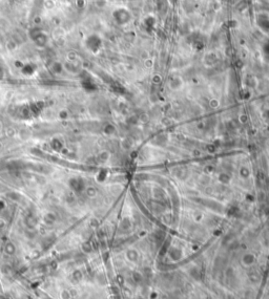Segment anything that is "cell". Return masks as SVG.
<instances>
[{
  "label": "cell",
  "mask_w": 269,
  "mask_h": 299,
  "mask_svg": "<svg viewBox=\"0 0 269 299\" xmlns=\"http://www.w3.org/2000/svg\"><path fill=\"white\" fill-rule=\"evenodd\" d=\"M113 17L115 18V21L117 22L118 24H125L130 21L132 14H130L128 10L120 7V9H117L113 13Z\"/></svg>",
  "instance_id": "cell-1"
},
{
  "label": "cell",
  "mask_w": 269,
  "mask_h": 299,
  "mask_svg": "<svg viewBox=\"0 0 269 299\" xmlns=\"http://www.w3.org/2000/svg\"><path fill=\"white\" fill-rule=\"evenodd\" d=\"M144 23H145L146 27L147 26H154V24L156 23V20L154 19V17H151V16H149V17H146L145 20H144Z\"/></svg>",
  "instance_id": "cell-3"
},
{
  "label": "cell",
  "mask_w": 269,
  "mask_h": 299,
  "mask_svg": "<svg viewBox=\"0 0 269 299\" xmlns=\"http://www.w3.org/2000/svg\"><path fill=\"white\" fill-rule=\"evenodd\" d=\"M257 25H259L261 29L266 30V32H268L269 30V18L267 15H265V14H260V15H257Z\"/></svg>",
  "instance_id": "cell-2"
}]
</instances>
